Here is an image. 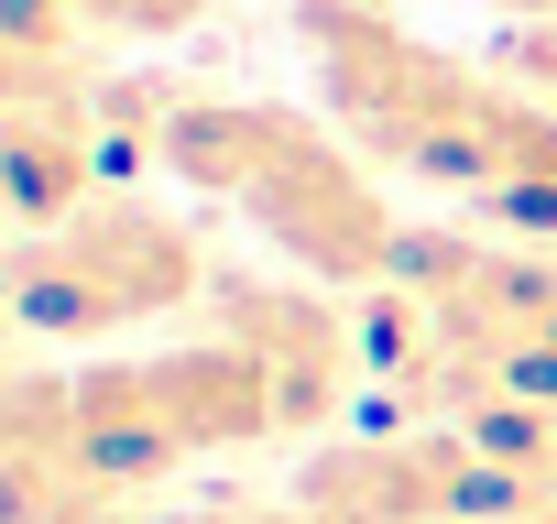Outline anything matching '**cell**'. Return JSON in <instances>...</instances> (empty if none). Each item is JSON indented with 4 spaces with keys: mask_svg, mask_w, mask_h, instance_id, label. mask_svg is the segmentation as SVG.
Here are the masks:
<instances>
[{
    "mask_svg": "<svg viewBox=\"0 0 557 524\" xmlns=\"http://www.w3.org/2000/svg\"><path fill=\"white\" fill-rule=\"evenodd\" d=\"M285 23L318 66V110L383 175L470 208L503 240L557 251V110L492 77L481 55L426 45L394 0H285Z\"/></svg>",
    "mask_w": 557,
    "mask_h": 524,
    "instance_id": "6da1fadb",
    "label": "cell"
},
{
    "mask_svg": "<svg viewBox=\"0 0 557 524\" xmlns=\"http://www.w3.org/2000/svg\"><path fill=\"white\" fill-rule=\"evenodd\" d=\"M99 524H318L296 491L262 502V491H197V502H110Z\"/></svg>",
    "mask_w": 557,
    "mask_h": 524,
    "instance_id": "ba28073f",
    "label": "cell"
},
{
    "mask_svg": "<svg viewBox=\"0 0 557 524\" xmlns=\"http://www.w3.org/2000/svg\"><path fill=\"white\" fill-rule=\"evenodd\" d=\"M372 307V415L481 426L492 404H557V251L416 229Z\"/></svg>",
    "mask_w": 557,
    "mask_h": 524,
    "instance_id": "277c9868",
    "label": "cell"
},
{
    "mask_svg": "<svg viewBox=\"0 0 557 524\" xmlns=\"http://www.w3.org/2000/svg\"><path fill=\"white\" fill-rule=\"evenodd\" d=\"M546 34H557V23H546Z\"/></svg>",
    "mask_w": 557,
    "mask_h": 524,
    "instance_id": "30bf717a",
    "label": "cell"
},
{
    "mask_svg": "<svg viewBox=\"0 0 557 524\" xmlns=\"http://www.w3.org/2000/svg\"><path fill=\"white\" fill-rule=\"evenodd\" d=\"M208 328L230 350H251V372L273 383V404H285V437H318L339 426V404L372 383V339L350 328V307L307 274H219L208 296Z\"/></svg>",
    "mask_w": 557,
    "mask_h": 524,
    "instance_id": "8992f818",
    "label": "cell"
},
{
    "mask_svg": "<svg viewBox=\"0 0 557 524\" xmlns=\"http://www.w3.org/2000/svg\"><path fill=\"white\" fill-rule=\"evenodd\" d=\"M492 12H524V23H557V0H492Z\"/></svg>",
    "mask_w": 557,
    "mask_h": 524,
    "instance_id": "9c48e42d",
    "label": "cell"
},
{
    "mask_svg": "<svg viewBox=\"0 0 557 524\" xmlns=\"http://www.w3.org/2000/svg\"><path fill=\"white\" fill-rule=\"evenodd\" d=\"M153 164L230 208L285 274L329 296H383L416 219L394 208L383 164L350 153L339 121L285 110V99H219V88H164L153 77Z\"/></svg>",
    "mask_w": 557,
    "mask_h": 524,
    "instance_id": "3957f363",
    "label": "cell"
},
{
    "mask_svg": "<svg viewBox=\"0 0 557 524\" xmlns=\"http://www.w3.org/2000/svg\"><path fill=\"white\" fill-rule=\"evenodd\" d=\"M77 12V34L99 45V55H143V45H175V34H197L219 0H66Z\"/></svg>",
    "mask_w": 557,
    "mask_h": 524,
    "instance_id": "52a82bcc",
    "label": "cell"
},
{
    "mask_svg": "<svg viewBox=\"0 0 557 524\" xmlns=\"http://www.w3.org/2000/svg\"><path fill=\"white\" fill-rule=\"evenodd\" d=\"M219 296V262L197 240V219L132 197V186H99L77 219L55 229H23L12 251V317L55 350H99L121 328H164L186 307Z\"/></svg>",
    "mask_w": 557,
    "mask_h": 524,
    "instance_id": "5b68a950",
    "label": "cell"
},
{
    "mask_svg": "<svg viewBox=\"0 0 557 524\" xmlns=\"http://www.w3.org/2000/svg\"><path fill=\"white\" fill-rule=\"evenodd\" d=\"M273 437H285V404L219 328L88 372L23 361L0 394V502H12V524H99L110 502H143L197 459Z\"/></svg>",
    "mask_w": 557,
    "mask_h": 524,
    "instance_id": "7a4b0ae2",
    "label": "cell"
}]
</instances>
